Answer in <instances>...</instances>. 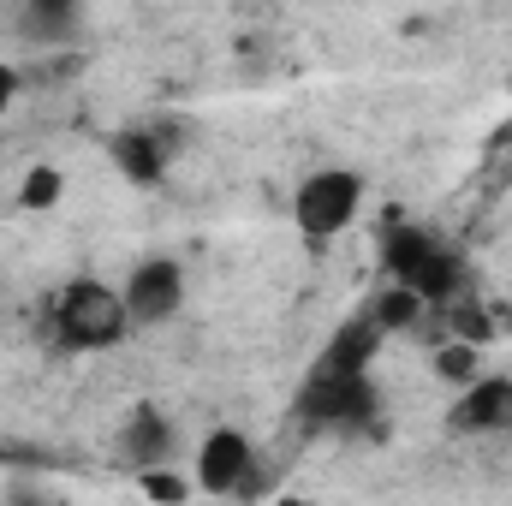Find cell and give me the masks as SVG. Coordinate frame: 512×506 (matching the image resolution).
<instances>
[{
    "label": "cell",
    "mask_w": 512,
    "mask_h": 506,
    "mask_svg": "<svg viewBox=\"0 0 512 506\" xmlns=\"http://www.w3.org/2000/svg\"><path fill=\"white\" fill-rule=\"evenodd\" d=\"M48 334L60 352H108L131 334V310L126 298L102 280H72L54 310H48Z\"/></svg>",
    "instance_id": "6da1fadb"
},
{
    "label": "cell",
    "mask_w": 512,
    "mask_h": 506,
    "mask_svg": "<svg viewBox=\"0 0 512 506\" xmlns=\"http://www.w3.org/2000/svg\"><path fill=\"white\" fill-rule=\"evenodd\" d=\"M364 197H370V179L358 167H316L292 191V221L310 245H328V239L352 233V221L364 215Z\"/></svg>",
    "instance_id": "7a4b0ae2"
},
{
    "label": "cell",
    "mask_w": 512,
    "mask_h": 506,
    "mask_svg": "<svg viewBox=\"0 0 512 506\" xmlns=\"http://www.w3.org/2000/svg\"><path fill=\"white\" fill-rule=\"evenodd\" d=\"M376 411H382V387L370 381V370H358V376L310 370L304 387L292 393V417L304 429H340V435H352V429L376 423Z\"/></svg>",
    "instance_id": "3957f363"
},
{
    "label": "cell",
    "mask_w": 512,
    "mask_h": 506,
    "mask_svg": "<svg viewBox=\"0 0 512 506\" xmlns=\"http://www.w3.org/2000/svg\"><path fill=\"white\" fill-rule=\"evenodd\" d=\"M131 310V328H161L185 310V262L179 256H143L131 262L126 286H120Z\"/></svg>",
    "instance_id": "277c9868"
},
{
    "label": "cell",
    "mask_w": 512,
    "mask_h": 506,
    "mask_svg": "<svg viewBox=\"0 0 512 506\" xmlns=\"http://www.w3.org/2000/svg\"><path fill=\"white\" fill-rule=\"evenodd\" d=\"M256 471V447L239 423H215L203 441H197V459H191V483L203 495H239L245 477Z\"/></svg>",
    "instance_id": "5b68a950"
},
{
    "label": "cell",
    "mask_w": 512,
    "mask_h": 506,
    "mask_svg": "<svg viewBox=\"0 0 512 506\" xmlns=\"http://www.w3.org/2000/svg\"><path fill=\"white\" fill-rule=\"evenodd\" d=\"M84 18H90L84 0H12V36L42 54L72 48L84 36Z\"/></svg>",
    "instance_id": "8992f818"
},
{
    "label": "cell",
    "mask_w": 512,
    "mask_h": 506,
    "mask_svg": "<svg viewBox=\"0 0 512 506\" xmlns=\"http://www.w3.org/2000/svg\"><path fill=\"white\" fill-rule=\"evenodd\" d=\"M453 435H512V376H477L459 387L453 411H447Z\"/></svg>",
    "instance_id": "52a82bcc"
},
{
    "label": "cell",
    "mask_w": 512,
    "mask_h": 506,
    "mask_svg": "<svg viewBox=\"0 0 512 506\" xmlns=\"http://www.w3.org/2000/svg\"><path fill=\"white\" fill-rule=\"evenodd\" d=\"M108 155H114V173H120L126 185L149 191V185H161L167 167H173V137L161 126H120L108 137Z\"/></svg>",
    "instance_id": "ba28073f"
},
{
    "label": "cell",
    "mask_w": 512,
    "mask_h": 506,
    "mask_svg": "<svg viewBox=\"0 0 512 506\" xmlns=\"http://www.w3.org/2000/svg\"><path fill=\"white\" fill-rule=\"evenodd\" d=\"M114 447H120V459H126L131 471H143V465H173V459H179V429H173V417H167L161 405H131L126 423H120V435H114Z\"/></svg>",
    "instance_id": "9c48e42d"
},
{
    "label": "cell",
    "mask_w": 512,
    "mask_h": 506,
    "mask_svg": "<svg viewBox=\"0 0 512 506\" xmlns=\"http://www.w3.org/2000/svg\"><path fill=\"white\" fill-rule=\"evenodd\" d=\"M435 251H441V239H435L429 227L405 221V215H387L382 233H376V262H382V274L387 280H405V286H417V274L429 268Z\"/></svg>",
    "instance_id": "30bf717a"
},
{
    "label": "cell",
    "mask_w": 512,
    "mask_h": 506,
    "mask_svg": "<svg viewBox=\"0 0 512 506\" xmlns=\"http://www.w3.org/2000/svg\"><path fill=\"white\" fill-rule=\"evenodd\" d=\"M387 334L382 322L370 316V310H358V316H346L328 340H322V352H316V370H334V376H358V370H370L376 358H382Z\"/></svg>",
    "instance_id": "8fae6325"
},
{
    "label": "cell",
    "mask_w": 512,
    "mask_h": 506,
    "mask_svg": "<svg viewBox=\"0 0 512 506\" xmlns=\"http://www.w3.org/2000/svg\"><path fill=\"white\" fill-rule=\"evenodd\" d=\"M364 310L382 322L387 340H393V334H411V328L429 316V304H423V298H417V286H405V280H387V286L370 298V304H364Z\"/></svg>",
    "instance_id": "7c38bea8"
},
{
    "label": "cell",
    "mask_w": 512,
    "mask_h": 506,
    "mask_svg": "<svg viewBox=\"0 0 512 506\" xmlns=\"http://www.w3.org/2000/svg\"><path fill=\"white\" fill-rule=\"evenodd\" d=\"M429 370H435V381H447V387H465V381L483 376V346H477V340H459V334H447V340L435 346Z\"/></svg>",
    "instance_id": "4fadbf2b"
},
{
    "label": "cell",
    "mask_w": 512,
    "mask_h": 506,
    "mask_svg": "<svg viewBox=\"0 0 512 506\" xmlns=\"http://www.w3.org/2000/svg\"><path fill=\"white\" fill-rule=\"evenodd\" d=\"M60 203H66V173H60L54 161H36V167L18 179V209L48 215V209H60Z\"/></svg>",
    "instance_id": "5bb4252c"
},
{
    "label": "cell",
    "mask_w": 512,
    "mask_h": 506,
    "mask_svg": "<svg viewBox=\"0 0 512 506\" xmlns=\"http://www.w3.org/2000/svg\"><path fill=\"white\" fill-rule=\"evenodd\" d=\"M441 322H447V334H459V340H477V346H489V340H495V322H489V304H477L471 292H459V298H447V304H441Z\"/></svg>",
    "instance_id": "9a60e30c"
},
{
    "label": "cell",
    "mask_w": 512,
    "mask_h": 506,
    "mask_svg": "<svg viewBox=\"0 0 512 506\" xmlns=\"http://www.w3.org/2000/svg\"><path fill=\"white\" fill-rule=\"evenodd\" d=\"M137 495H149V501H191L197 483L185 471H173V465H143L137 471Z\"/></svg>",
    "instance_id": "2e32d148"
},
{
    "label": "cell",
    "mask_w": 512,
    "mask_h": 506,
    "mask_svg": "<svg viewBox=\"0 0 512 506\" xmlns=\"http://www.w3.org/2000/svg\"><path fill=\"white\" fill-rule=\"evenodd\" d=\"M18 90H24V72H18V66H6V60H0V120H6V108H12V102H18Z\"/></svg>",
    "instance_id": "e0dca14e"
},
{
    "label": "cell",
    "mask_w": 512,
    "mask_h": 506,
    "mask_svg": "<svg viewBox=\"0 0 512 506\" xmlns=\"http://www.w3.org/2000/svg\"><path fill=\"white\" fill-rule=\"evenodd\" d=\"M495 149H512V114H507V126L495 131Z\"/></svg>",
    "instance_id": "ac0fdd59"
}]
</instances>
